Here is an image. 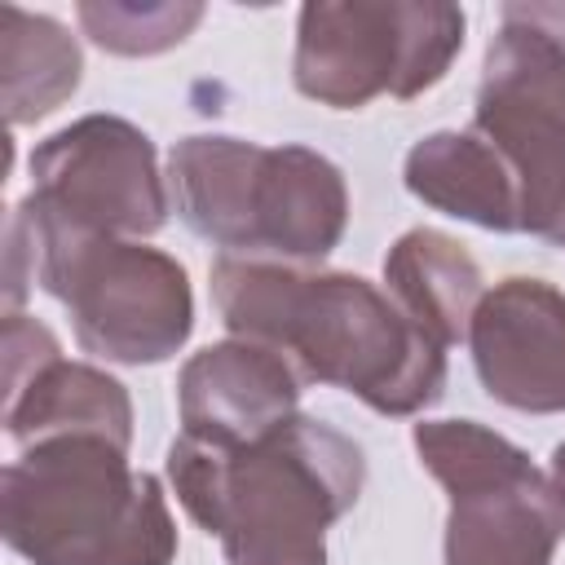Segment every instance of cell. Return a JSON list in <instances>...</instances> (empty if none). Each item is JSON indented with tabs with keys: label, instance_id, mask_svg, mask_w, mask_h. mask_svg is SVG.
Here are the masks:
<instances>
[{
	"label": "cell",
	"instance_id": "6da1fadb",
	"mask_svg": "<svg viewBox=\"0 0 565 565\" xmlns=\"http://www.w3.org/2000/svg\"><path fill=\"white\" fill-rule=\"evenodd\" d=\"M207 278L225 331L282 353L305 384L340 388L393 419L446 393V349L362 274L216 256Z\"/></svg>",
	"mask_w": 565,
	"mask_h": 565
},
{
	"label": "cell",
	"instance_id": "7a4b0ae2",
	"mask_svg": "<svg viewBox=\"0 0 565 565\" xmlns=\"http://www.w3.org/2000/svg\"><path fill=\"white\" fill-rule=\"evenodd\" d=\"M163 468L185 516L216 534L225 565H327V530L366 486L362 446L313 415H291L238 450L181 433Z\"/></svg>",
	"mask_w": 565,
	"mask_h": 565
},
{
	"label": "cell",
	"instance_id": "3957f363",
	"mask_svg": "<svg viewBox=\"0 0 565 565\" xmlns=\"http://www.w3.org/2000/svg\"><path fill=\"white\" fill-rule=\"evenodd\" d=\"M0 534L26 565H172L181 547L159 477L106 437L22 446L0 472Z\"/></svg>",
	"mask_w": 565,
	"mask_h": 565
},
{
	"label": "cell",
	"instance_id": "277c9868",
	"mask_svg": "<svg viewBox=\"0 0 565 565\" xmlns=\"http://www.w3.org/2000/svg\"><path fill=\"white\" fill-rule=\"evenodd\" d=\"M168 194L181 225L221 256L318 265L349 230L344 172L309 146L181 137L168 154Z\"/></svg>",
	"mask_w": 565,
	"mask_h": 565
},
{
	"label": "cell",
	"instance_id": "5b68a950",
	"mask_svg": "<svg viewBox=\"0 0 565 565\" xmlns=\"http://www.w3.org/2000/svg\"><path fill=\"white\" fill-rule=\"evenodd\" d=\"M18 216L31 234L35 282L66 309L75 344L102 362H168L194 331V291L177 256L115 234L57 225L26 203Z\"/></svg>",
	"mask_w": 565,
	"mask_h": 565
},
{
	"label": "cell",
	"instance_id": "8992f818",
	"mask_svg": "<svg viewBox=\"0 0 565 565\" xmlns=\"http://www.w3.org/2000/svg\"><path fill=\"white\" fill-rule=\"evenodd\" d=\"M463 31V9L446 0H309L296 13L291 84L331 110L411 102L446 79Z\"/></svg>",
	"mask_w": 565,
	"mask_h": 565
},
{
	"label": "cell",
	"instance_id": "52a82bcc",
	"mask_svg": "<svg viewBox=\"0 0 565 565\" xmlns=\"http://www.w3.org/2000/svg\"><path fill=\"white\" fill-rule=\"evenodd\" d=\"M411 441L450 499L446 565H552L565 539V499L516 441L477 419H419Z\"/></svg>",
	"mask_w": 565,
	"mask_h": 565
},
{
	"label": "cell",
	"instance_id": "ba28073f",
	"mask_svg": "<svg viewBox=\"0 0 565 565\" xmlns=\"http://www.w3.org/2000/svg\"><path fill=\"white\" fill-rule=\"evenodd\" d=\"M472 132L512 168L521 234L565 247V44L525 22L516 4L499 9L486 44Z\"/></svg>",
	"mask_w": 565,
	"mask_h": 565
},
{
	"label": "cell",
	"instance_id": "9c48e42d",
	"mask_svg": "<svg viewBox=\"0 0 565 565\" xmlns=\"http://www.w3.org/2000/svg\"><path fill=\"white\" fill-rule=\"evenodd\" d=\"M31 212L115 238H150L168 225L172 194L154 141L124 115H84L31 150Z\"/></svg>",
	"mask_w": 565,
	"mask_h": 565
},
{
	"label": "cell",
	"instance_id": "30bf717a",
	"mask_svg": "<svg viewBox=\"0 0 565 565\" xmlns=\"http://www.w3.org/2000/svg\"><path fill=\"white\" fill-rule=\"evenodd\" d=\"M4 433L18 450L49 437H106L128 450L132 397L110 371L66 362L40 318L4 313Z\"/></svg>",
	"mask_w": 565,
	"mask_h": 565
},
{
	"label": "cell",
	"instance_id": "8fae6325",
	"mask_svg": "<svg viewBox=\"0 0 565 565\" xmlns=\"http://www.w3.org/2000/svg\"><path fill=\"white\" fill-rule=\"evenodd\" d=\"M481 388L525 415H565V291L512 274L486 287L468 327Z\"/></svg>",
	"mask_w": 565,
	"mask_h": 565
},
{
	"label": "cell",
	"instance_id": "7c38bea8",
	"mask_svg": "<svg viewBox=\"0 0 565 565\" xmlns=\"http://www.w3.org/2000/svg\"><path fill=\"white\" fill-rule=\"evenodd\" d=\"M305 380L291 362L256 340H216L185 358L177 375L181 433L221 450L252 446L300 415Z\"/></svg>",
	"mask_w": 565,
	"mask_h": 565
},
{
	"label": "cell",
	"instance_id": "4fadbf2b",
	"mask_svg": "<svg viewBox=\"0 0 565 565\" xmlns=\"http://www.w3.org/2000/svg\"><path fill=\"white\" fill-rule=\"evenodd\" d=\"M402 181L433 212H446L455 221H468L494 234L521 230V199H516L512 168L472 128L463 132L441 128L419 137L402 159Z\"/></svg>",
	"mask_w": 565,
	"mask_h": 565
},
{
	"label": "cell",
	"instance_id": "5bb4252c",
	"mask_svg": "<svg viewBox=\"0 0 565 565\" xmlns=\"http://www.w3.org/2000/svg\"><path fill=\"white\" fill-rule=\"evenodd\" d=\"M384 291L441 349L468 340L472 313L486 296L472 252L441 230H406L384 256Z\"/></svg>",
	"mask_w": 565,
	"mask_h": 565
},
{
	"label": "cell",
	"instance_id": "9a60e30c",
	"mask_svg": "<svg viewBox=\"0 0 565 565\" xmlns=\"http://www.w3.org/2000/svg\"><path fill=\"white\" fill-rule=\"evenodd\" d=\"M79 40L57 18L26 13L18 4L0 9V102L9 128L53 115L79 88Z\"/></svg>",
	"mask_w": 565,
	"mask_h": 565
},
{
	"label": "cell",
	"instance_id": "2e32d148",
	"mask_svg": "<svg viewBox=\"0 0 565 565\" xmlns=\"http://www.w3.org/2000/svg\"><path fill=\"white\" fill-rule=\"evenodd\" d=\"M84 35L115 57H154L177 49L199 22L203 4H119V0H84L75 4Z\"/></svg>",
	"mask_w": 565,
	"mask_h": 565
},
{
	"label": "cell",
	"instance_id": "e0dca14e",
	"mask_svg": "<svg viewBox=\"0 0 565 565\" xmlns=\"http://www.w3.org/2000/svg\"><path fill=\"white\" fill-rule=\"evenodd\" d=\"M547 477L556 481V490H561V499H565V441L552 450V459H547Z\"/></svg>",
	"mask_w": 565,
	"mask_h": 565
}]
</instances>
